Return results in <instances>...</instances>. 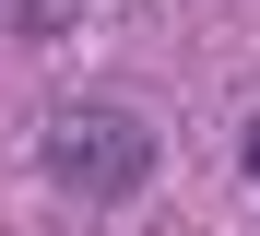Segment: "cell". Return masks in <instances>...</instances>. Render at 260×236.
Returning a JSON list of instances; mask_svg holds the SVG:
<instances>
[{"label":"cell","mask_w":260,"mask_h":236,"mask_svg":"<svg viewBox=\"0 0 260 236\" xmlns=\"http://www.w3.org/2000/svg\"><path fill=\"white\" fill-rule=\"evenodd\" d=\"M48 177L83 189V201H130V189L154 177V130L130 118V107H71L48 130Z\"/></svg>","instance_id":"cell-1"},{"label":"cell","mask_w":260,"mask_h":236,"mask_svg":"<svg viewBox=\"0 0 260 236\" xmlns=\"http://www.w3.org/2000/svg\"><path fill=\"white\" fill-rule=\"evenodd\" d=\"M248 177H260V118H248Z\"/></svg>","instance_id":"cell-2"}]
</instances>
